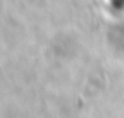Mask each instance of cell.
Returning a JSON list of instances; mask_svg holds the SVG:
<instances>
[{
  "label": "cell",
  "mask_w": 124,
  "mask_h": 118,
  "mask_svg": "<svg viewBox=\"0 0 124 118\" xmlns=\"http://www.w3.org/2000/svg\"><path fill=\"white\" fill-rule=\"evenodd\" d=\"M112 6L115 11H121V9H124V0H112Z\"/></svg>",
  "instance_id": "6da1fadb"
}]
</instances>
